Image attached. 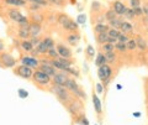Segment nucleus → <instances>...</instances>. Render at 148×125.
Returning a JSON list of instances; mask_svg holds the SVG:
<instances>
[{"label":"nucleus","mask_w":148,"mask_h":125,"mask_svg":"<svg viewBox=\"0 0 148 125\" xmlns=\"http://www.w3.org/2000/svg\"><path fill=\"white\" fill-rule=\"evenodd\" d=\"M64 87H66L68 90H71L72 93L75 94L78 98L84 99V100L86 99V93L79 87V84L75 82V79H73V78H68V81L66 82V86H64Z\"/></svg>","instance_id":"f257e3e1"},{"label":"nucleus","mask_w":148,"mask_h":125,"mask_svg":"<svg viewBox=\"0 0 148 125\" xmlns=\"http://www.w3.org/2000/svg\"><path fill=\"white\" fill-rule=\"evenodd\" d=\"M58 22L61 24V26L63 29L67 30V31L75 32L78 30V24L74 20H72L69 16H67L66 14H61V15L58 16Z\"/></svg>","instance_id":"f03ea898"},{"label":"nucleus","mask_w":148,"mask_h":125,"mask_svg":"<svg viewBox=\"0 0 148 125\" xmlns=\"http://www.w3.org/2000/svg\"><path fill=\"white\" fill-rule=\"evenodd\" d=\"M52 92L58 97V99H61L62 102H69V100H71V94H69V90L64 86L54 84L52 87Z\"/></svg>","instance_id":"7ed1b4c3"},{"label":"nucleus","mask_w":148,"mask_h":125,"mask_svg":"<svg viewBox=\"0 0 148 125\" xmlns=\"http://www.w3.org/2000/svg\"><path fill=\"white\" fill-rule=\"evenodd\" d=\"M111 75H112V69L109 64H104V66L99 67L98 69V76L101 81L104 82V84H108L110 82V78H111Z\"/></svg>","instance_id":"20e7f679"},{"label":"nucleus","mask_w":148,"mask_h":125,"mask_svg":"<svg viewBox=\"0 0 148 125\" xmlns=\"http://www.w3.org/2000/svg\"><path fill=\"white\" fill-rule=\"evenodd\" d=\"M32 78H34V81L40 86H47L48 83L52 81L51 79V77L47 76L46 73H43L42 71H36L34 73V76H32Z\"/></svg>","instance_id":"39448f33"},{"label":"nucleus","mask_w":148,"mask_h":125,"mask_svg":"<svg viewBox=\"0 0 148 125\" xmlns=\"http://www.w3.org/2000/svg\"><path fill=\"white\" fill-rule=\"evenodd\" d=\"M14 72H15L17 76H20L21 78H25V79H29V78H31L32 76H34V71H32V68L27 67V66H24V64L16 67Z\"/></svg>","instance_id":"423d86ee"},{"label":"nucleus","mask_w":148,"mask_h":125,"mask_svg":"<svg viewBox=\"0 0 148 125\" xmlns=\"http://www.w3.org/2000/svg\"><path fill=\"white\" fill-rule=\"evenodd\" d=\"M21 64L30 68H37L40 66V61L35 56H24L21 58Z\"/></svg>","instance_id":"0eeeda50"},{"label":"nucleus","mask_w":148,"mask_h":125,"mask_svg":"<svg viewBox=\"0 0 148 125\" xmlns=\"http://www.w3.org/2000/svg\"><path fill=\"white\" fill-rule=\"evenodd\" d=\"M0 59H1V62H3V66L6 68H12V67H15V64H16L15 57H12L10 53H3Z\"/></svg>","instance_id":"6e6552de"},{"label":"nucleus","mask_w":148,"mask_h":125,"mask_svg":"<svg viewBox=\"0 0 148 125\" xmlns=\"http://www.w3.org/2000/svg\"><path fill=\"white\" fill-rule=\"evenodd\" d=\"M40 71H42L43 73H46V75L49 77H53L56 73H57V69L51 64V62H45V61L40 64Z\"/></svg>","instance_id":"1a4fd4ad"},{"label":"nucleus","mask_w":148,"mask_h":125,"mask_svg":"<svg viewBox=\"0 0 148 125\" xmlns=\"http://www.w3.org/2000/svg\"><path fill=\"white\" fill-rule=\"evenodd\" d=\"M68 78L69 77L66 75V72H61V73H56L52 77V81L57 86H66V82L68 81Z\"/></svg>","instance_id":"9d476101"},{"label":"nucleus","mask_w":148,"mask_h":125,"mask_svg":"<svg viewBox=\"0 0 148 125\" xmlns=\"http://www.w3.org/2000/svg\"><path fill=\"white\" fill-rule=\"evenodd\" d=\"M57 52H58L59 56L63 57V58H71L72 57V51L69 50L67 46H64L62 44L57 46Z\"/></svg>","instance_id":"9b49d317"},{"label":"nucleus","mask_w":148,"mask_h":125,"mask_svg":"<svg viewBox=\"0 0 148 125\" xmlns=\"http://www.w3.org/2000/svg\"><path fill=\"white\" fill-rule=\"evenodd\" d=\"M112 10L116 12V15H125V12H126V10H127V8H126V5H125L123 3H121V1H115L114 3V9Z\"/></svg>","instance_id":"f8f14e48"},{"label":"nucleus","mask_w":148,"mask_h":125,"mask_svg":"<svg viewBox=\"0 0 148 125\" xmlns=\"http://www.w3.org/2000/svg\"><path fill=\"white\" fill-rule=\"evenodd\" d=\"M41 30H42L41 25L40 24H36V22H32V24H30V26H29L30 36H32V37H37V36L41 34Z\"/></svg>","instance_id":"ddd939ff"},{"label":"nucleus","mask_w":148,"mask_h":125,"mask_svg":"<svg viewBox=\"0 0 148 125\" xmlns=\"http://www.w3.org/2000/svg\"><path fill=\"white\" fill-rule=\"evenodd\" d=\"M92 104H94V109L95 112L98 114H101L103 113V104H101V100L96 93H92Z\"/></svg>","instance_id":"4468645a"},{"label":"nucleus","mask_w":148,"mask_h":125,"mask_svg":"<svg viewBox=\"0 0 148 125\" xmlns=\"http://www.w3.org/2000/svg\"><path fill=\"white\" fill-rule=\"evenodd\" d=\"M9 17H10L11 21H15L18 24V21H20L24 16H22V14L18 10H16V9H10V10H9Z\"/></svg>","instance_id":"2eb2a0df"},{"label":"nucleus","mask_w":148,"mask_h":125,"mask_svg":"<svg viewBox=\"0 0 148 125\" xmlns=\"http://www.w3.org/2000/svg\"><path fill=\"white\" fill-rule=\"evenodd\" d=\"M110 30V27L108 25H105V24H98V25H95L94 27V31L96 32V34H108V31Z\"/></svg>","instance_id":"dca6fc26"},{"label":"nucleus","mask_w":148,"mask_h":125,"mask_svg":"<svg viewBox=\"0 0 148 125\" xmlns=\"http://www.w3.org/2000/svg\"><path fill=\"white\" fill-rule=\"evenodd\" d=\"M108 63V61H106V57H105V55L104 53H99L98 56H96V59H95V64L98 67H101V66H104V64Z\"/></svg>","instance_id":"f3484780"},{"label":"nucleus","mask_w":148,"mask_h":125,"mask_svg":"<svg viewBox=\"0 0 148 125\" xmlns=\"http://www.w3.org/2000/svg\"><path fill=\"white\" fill-rule=\"evenodd\" d=\"M79 40H80V37H79V35H78V34H71L67 37V41L72 46H75L78 42H79Z\"/></svg>","instance_id":"a211bd4d"},{"label":"nucleus","mask_w":148,"mask_h":125,"mask_svg":"<svg viewBox=\"0 0 148 125\" xmlns=\"http://www.w3.org/2000/svg\"><path fill=\"white\" fill-rule=\"evenodd\" d=\"M120 30H121L123 34H128V32H132V31H133V26L130 24V22L123 21L122 25H121V27H120Z\"/></svg>","instance_id":"6ab92c4d"},{"label":"nucleus","mask_w":148,"mask_h":125,"mask_svg":"<svg viewBox=\"0 0 148 125\" xmlns=\"http://www.w3.org/2000/svg\"><path fill=\"white\" fill-rule=\"evenodd\" d=\"M21 48L25 50L26 52H32V51H34V45L31 44V41L24 40V41L21 42Z\"/></svg>","instance_id":"aec40b11"},{"label":"nucleus","mask_w":148,"mask_h":125,"mask_svg":"<svg viewBox=\"0 0 148 125\" xmlns=\"http://www.w3.org/2000/svg\"><path fill=\"white\" fill-rule=\"evenodd\" d=\"M5 4H8V5H14V6H25L26 0H5Z\"/></svg>","instance_id":"412c9836"},{"label":"nucleus","mask_w":148,"mask_h":125,"mask_svg":"<svg viewBox=\"0 0 148 125\" xmlns=\"http://www.w3.org/2000/svg\"><path fill=\"white\" fill-rule=\"evenodd\" d=\"M35 50H36V52L38 53V55H43V53H47L48 52V47L43 44V41H41V42L38 44V46H37Z\"/></svg>","instance_id":"4be33fe9"},{"label":"nucleus","mask_w":148,"mask_h":125,"mask_svg":"<svg viewBox=\"0 0 148 125\" xmlns=\"http://www.w3.org/2000/svg\"><path fill=\"white\" fill-rule=\"evenodd\" d=\"M18 36L22 39V40H26L27 37L30 36V31H29V27H21L18 30Z\"/></svg>","instance_id":"5701e85b"},{"label":"nucleus","mask_w":148,"mask_h":125,"mask_svg":"<svg viewBox=\"0 0 148 125\" xmlns=\"http://www.w3.org/2000/svg\"><path fill=\"white\" fill-rule=\"evenodd\" d=\"M104 15H105V20H108L109 22H111L112 20H115V19H116V16H117L116 12H115L114 10H108V11L104 14Z\"/></svg>","instance_id":"b1692460"},{"label":"nucleus","mask_w":148,"mask_h":125,"mask_svg":"<svg viewBox=\"0 0 148 125\" xmlns=\"http://www.w3.org/2000/svg\"><path fill=\"white\" fill-rule=\"evenodd\" d=\"M108 35H109V37H110V39L117 40V39H119V36L121 35V32H120L119 30H116V29H111V27H110V30L108 31Z\"/></svg>","instance_id":"393cba45"},{"label":"nucleus","mask_w":148,"mask_h":125,"mask_svg":"<svg viewBox=\"0 0 148 125\" xmlns=\"http://www.w3.org/2000/svg\"><path fill=\"white\" fill-rule=\"evenodd\" d=\"M136 45H137V47L140 48V50H142V51L145 50V48H146V46H147L145 39L141 37V36H138V37L136 39Z\"/></svg>","instance_id":"a878e982"},{"label":"nucleus","mask_w":148,"mask_h":125,"mask_svg":"<svg viewBox=\"0 0 148 125\" xmlns=\"http://www.w3.org/2000/svg\"><path fill=\"white\" fill-rule=\"evenodd\" d=\"M122 20L121 19H115V20H112L110 22V26H111V29H116V30H120V27H121V25H122Z\"/></svg>","instance_id":"bb28decb"},{"label":"nucleus","mask_w":148,"mask_h":125,"mask_svg":"<svg viewBox=\"0 0 148 125\" xmlns=\"http://www.w3.org/2000/svg\"><path fill=\"white\" fill-rule=\"evenodd\" d=\"M98 42L101 45L108 44L109 42V35L108 34H99L98 35Z\"/></svg>","instance_id":"cd10ccee"},{"label":"nucleus","mask_w":148,"mask_h":125,"mask_svg":"<svg viewBox=\"0 0 148 125\" xmlns=\"http://www.w3.org/2000/svg\"><path fill=\"white\" fill-rule=\"evenodd\" d=\"M57 59H58V61L61 62V63H62V64H63V66L66 67V68H69V67H72V61H71V59H69V58H63V57H58Z\"/></svg>","instance_id":"c85d7f7f"},{"label":"nucleus","mask_w":148,"mask_h":125,"mask_svg":"<svg viewBox=\"0 0 148 125\" xmlns=\"http://www.w3.org/2000/svg\"><path fill=\"white\" fill-rule=\"evenodd\" d=\"M114 48H115V45L112 44H104L103 45V50H104V52L105 53H109V52H114Z\"/></svg>","instance_id":"c756f323"},{"label":"nucleus","mask_w":148,"mask_h":125,"mask_svg":"<svg viewBox=\"0 0 148 125\" xmlns=\"http://www.w3.org/2000/svg\"><path fill=\"white\" fill-rule=\"evenodd\" d=\"M42 41H43V44H45V45L48 47V50L54 47V41H53L52 39H51V37H46V39H43Z\"/></svg>","instance_id":"7c9ffc66"},{"label":"nucleus","mask_w":148,"mask_h":125,"mask_svg":"<svg viewBox=\"0 0 148 125\" xmlns=\"http://www.w3.org/2000/svg\"><path fill=\"white\" fill-rule=\"evenodd\" d=\"M105 57H106V61L108 62H115L116 61V55L114 52H109V53H105Z\"/></svg>","instance_id":"2f4dec72"},{"label":"nucleus","mask_w":148,"mask_h":125,"mask_svg":"<svg viewBox=\"0 0 148 125\" xmlns=\"http://www.w3.org/2000/svg\"><path fill=\"white\" fill-rule=\"evenodd\" d=\"M115 48L119 50L120 52H125V51L127 50V46H126V44H122V42H116V44H115Z\"/></svg>","instance_id":"473e14b6"},{"label":"nucleus","mask_w":148,"mask_h":125,"mask_svg":"<svg viewBox=\"0 0 148 125\" xmlns=\"http://www.w3.org/2000/svg\"><path fill=\"white\" fill-rule=\"evenodd\" d=\"M47 53H48V56H49V57H52L53 59H57L58 56H59L58 52H57V48H54V47H53V48H49Z\"/></svg>","instance_id":"72a5a7b5"},{"label":"nucleus","mask_w":148,"mask_h":125,"mask_svg":"<svg viewBox=\"0 0 148 125\" xmlns=\"http://www.w3.org/2000/svg\"><path fill=\"white\" fill-rule=\"evenodd\" d=\"M27 1H30L31 4H37L40 6H46L48 4L47 0H27Z\"/></svg>","instance_id":"f704fd0d"},{"label":"nucleus","mask_w":148,"mask_h":125,"mask_svg":"<svg viewBox=\"0 0 148 125\" xmlns=\"http://www.w3.org/2000/svg\"><path fill=\"white\" fill-rule=\"evenodd\" d=\"M126 46H127V50H135L137 47L136 40H128V42L126 44Z\"/></svg>","instance_id":"c9c22d12"},{"label":"nucleus","mask_w":148,"mask_h":125,"mask_svg":"<svg viewBox=\"0 0 148 125\" xmlns=\"http://www.w3.org/2000/svg\"><path fill=\"white\" fill-rule=\"evenodd\" d=\"M85 21H86V16L84 14H79L77 17V24H85Z\"/></svg>","instance_id":"e433bc0d"},{"label":"nucleus","mask_w":148,"mask_h":125,"mask_svg":"<svg viewBox=\"0 0 148 125\" xmlns=\"http://www.w3.org/2000/svg\"><path fill=\"white\" fill-rule=\"evenodd\" d=\"M32 19H34V22H36V24H41V22L43 21V16L38 15V14H35V15L32 16Z\"/></svg>","instance_id":"4c0bfd02"},{"label":"nucleus","mask_w":148,"mask_h":125,"mask_svg":"<svg viewBox=\"0 0 148 125\" xmlns=\"http://www.w3.org/2000/svg\"><path fill=\"white\" fill-rule=\"evenodd\" d=\"M86 55L89 57H94V55H95V50H94V47H92L91 45H89L86 47Z\"/></svg>","instance_id":"58836bf2"},{"label":"nucleus","mask_w":148,"mask_h":125,"mask_svg":"<svg viewBox=\"0 0 148 125\" xmlns=\"http://www.w3.org/2000/svg\"><path fill=\"white\" fill-rule=\"evenodd\" d=\"M17 94H18V97H20L21 99H26L27 97H29V93H27L25 89H18L17 90Z\"/></svg>","instance_id":"ea45409f"},{"label":"nucleus","mask_w":148,"mask_h":125,"mask_svg":"<svg viewBox=\"0 0 148 125\" xmlns=\"http://www.w3.org/2000/svg\"><path fill=\"white\" fill-rule=\"evenodd\" d=\"M117 40H119V42H122V44H127L130 39L127 37V35H126V34H121V35L119 36V39H117Z\"/></svg>","instance_id":"a19ab883"},{"label":"nucleus","mask_w":148,"mask_h":125,"mask_svg":"<svg viewBox=\"0 0 148 125\" xmlns=\"http://www.w3.org/2000/svg\"><path fill=\"white\" fill-rule=\"evenodd\" d=\"M125 16L128 17V19H132V17H135L136 15H135V11H133V9L132 8L131 9H127L126 12H125Z\"/></svg>","instance_id":"79ce46f5"},{"label":"nucleus","mask_w":148,"mask_h":125,"mask_svg":"<svg viewBox=\"0 0 148 125\" xmlns=\"http://www.w3.org/2000/svg\"><path fill=\"white\" fill-rule=\"evenodd\" d=\"M47 3H51V4L57 5V6H62L64 4V0H47Z\"/></svg>","instance_id":"37998d69"},{"label":"nucleus","mask_w":148,"mask_h":125,"mask_svg":"<svg viewBox=\"0 0 148 125\" xmlns=\"http://www.w3.org/2000/svg\"><path fill=\"white\" fill-rule=\"evenodd\" d=\"M66 73H71V75H73V76H75V77H78L79 76V72L77 71V69H73L72 67H69V68H67L66 71H64Z\"/></svg>","instance_id":"c03bdc74"},{"label":"nucleus","mask_w":148,"mask_h":125,"mask_svg":"<svg viewBox=\"0 0 148 125\" xmlns=\"http://www.w3.org/2000/svg\"><path fill=\"white\" fill-rule=\"evenodd\" d=\"M130 4H131L132 9L140 8V5H141V0H130Z\"/></svg>","instance_id":"a18cd8bd"},{"label":"nucleus","mask_w":148,"mask_h":125,"mask_svg":"<svg viewBox=\"0 0 148 125\" xmlns=\"http://www.w3.org/2000/svg\"><path fill=\"white\" fill-rule=\"evenodd\" d=\"M95 88H96V93L98 94H101L104 92V86L101 84V83H98V84L95 86Z\"/></svg>","instance_id":"49530a36"},{"label":"nucleus","mask_w":148,"mask_h":125,"mask_svg":"<svg viewBox=\"0 0 148 125\" xmlns=\"http://www.w3.org/2000/svg\"><path fill=\"white\" fill-rule=\"evenodd\" d=\"M104 21H105V15H99L98 17H96V20H95L96 25L98 24H104Z\"/></svg>","instance_id":"de8ad7c7"},{"label":"nucleus","mask_w":148,"mask_h":125,"mask_svg":"<svg viewBox=\"0 0 148 125\" xmlns=\"http://www.w3.org/2000/svg\"><path fill=\"white\" fill-rule=\"evenodd\" d=\"M40 42H41V40H40L38 37H32V39H31V44L34 45V46H36V47L38 46Z\"/></svg>","instance_id":"09e8293b"},{"label":"nucleus","mask_w":148,"mask_h":125,"mask_svg":"<svg viewBox=\"0 0 148 125\" xmlns=\"http://www.w3.org/2000/svg\"><path fill=\"white\" fill-rule=\"evenodd\" d=\"M133 11H135V15H143V9L140 6V8H135L133 9Z\"/></svg>","instance_id":"8fccbe9b"},{"label":"nucleus","mask_w":148,"mask_h":125,"mask_svg":"<svg viewBox=\"0 0 148 125\" xmlns=\"http://www.w3.org/2000/svg\"><path fill=\"white\" fill-rule=\"evenodd\" d=\"M79 123H80L82 125H89V122H88V119H86L85 117H82V118L79 119Z\"/></svg>","instance_id":"3c124183"},{"label":"nucleus","mask_w":148,"mask_h":125,"mask_svg":"<svg viewBox=\"0 0 148 125\" xmlns=\"http://www.w3.org/2000/svg\"><path fill=\"white\" fill-rule=\"evenodd\" d=\"M91 6H92V9H94V10H96V9L100 8V3H99V1H94V3L91 4Z\"/></svg>","instance_id":"603ef678"},{"label":"nucleus","mask_w":148,"mask_h":125,"mask_svg":"<svg viewBox=\"0 0 148 125\" xmlns=\"http://www.w3.org/2000/svg\"><path fill=\"white\" fill-rule=\"evenodd\" d=\"M40 8V5H37V4H31V6H30V9L32 11H35V10H37V9Z\"/></svg>","instance_id":"864d4df0"},{"label":"nucleus","mask_w":148,"mask_h":125,"mask_svg":"<svg viewBox=\"0 0 148 125\" xmlns=\"http://www.w3.org/2000/svg\"><path fill=\"white\" fill-rule=\"evenodd\" d=\"M4 50H5V45H4V42L0 40V52H3Z\"/></svg>","instance_id":"5fc2aeb1"},{"label":"nucleus","mask_w":148,"mask_h":125,"mask_svg":"<svg viewBox=\"0 0 148 125\" xmlns=\"http://www.w3.org/2000/svg\"><path fill=\"white\" fill-rule=\"evenodd\" d=\"M143 12L146 14V15L148 16V6H146V8H143Z\"/></svg>","instance_id":"6e6d98bb"},{"label":"nucleus","mask_w":148,"mask_h":125,"mask_svg":"<svg viewBox=\"0 0 148 125\" xmlns=\"http://www.w3.org/2000/svg\"><path fill=\"white\" fill-rule=\"evenodd\" d=\"M133 117H136V118H140V117H141V113H138V112H137V113H133Z\"/></svg>","instance_id":"4d7b16f0"},{"label":"nucleus","mask_w":148,"mask_h":125,"mask_svg":"<svg viewBox=\"0 0 148 125\" xmlns=\"http://www.w3.org/2000/svg\"><path fill=\"white\" fill-rule=\"evenodd\" d=\"M116 88H117V89H122V86H121V84H117Z\"/></svg>","instance_id":"13d9d810"},{"label":"nucleus","mask_w":148,"mask_h":125,"mask_svg":"<svg viewBox=\"0 0 148 125\" xmlns=\"http://www.w3.org/2000/svg\"><path fill=\"white\" fill-rule=\"evenodd\" d=\"M72 3H75V0H72Z\"/></svg>","instance_id":"bf43d9fd"}]
</instances>
